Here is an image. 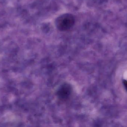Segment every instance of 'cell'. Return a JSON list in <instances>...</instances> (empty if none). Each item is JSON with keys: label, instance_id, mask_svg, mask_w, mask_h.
Segmentation results:
<instances>
[{"label": "cell", "instance_id": "obj_2", "mask_svg": "<svg viewBox=\"0 0 127 127\" xmlns=\"http://www.w3.org/2000/svg\"><path fill=\"white\" fill-rule=\"evenodd\" d=\"M123 84H124V85L125 87V89H127V81L126 80H124L123 81Z\"/></svg>", "mask_w": 127, "mask_h": 127}, {"label": "cell", "instance_id": "obj_1", "mask_svg": "<svg viewBox=\"0 0 127 127\" xmlns=\"http://www.w3.org/2000/svg\"><path fill=\"white\" fill-rule=\"evenodd\" d=\"M75 21L73 15L70 13H65L60 16L56 19V26L60 31H66L73 27Z\"/></svg>", "mask_w": 127, "mask_h": 127}]
</instances>
